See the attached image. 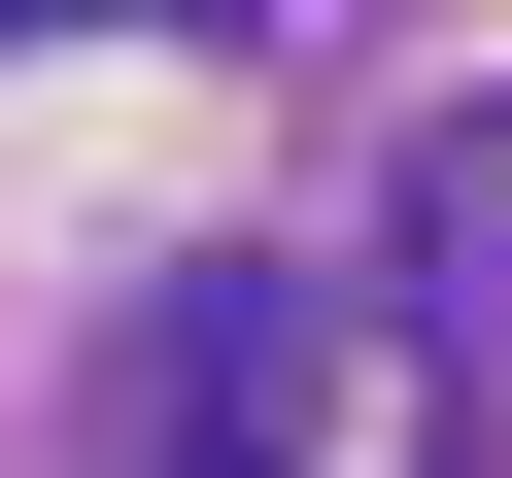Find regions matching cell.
Here are the masks:
<instances>
[{"label": "cell", "mask_w": 512, "mask_h": 478, "mask_svg": "<svg viewBox=\"0 0 512 478\" xmlns=\"http://www.w3.org/2000/svg\"><path fill=\"white\" fill-rule=\"evenodd\" d=\"M0 35H35V0H0Z\"/></svg>", "instance_id": "2"}, {"label": "cell", "mask_w": 512, "mask_h": 478, "mask_svg": "<svg viewBox=\"0 0 512 478\" xmlns=\"http://www.w3.org/2000/svg\"><path fill=\"white\" fill-rule=\"evenodd\" d=\"M410 342H478V376H512V103H444V137H410Z\"/></svg>", "instance_id": "1"}]
</instances>
